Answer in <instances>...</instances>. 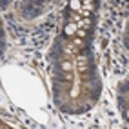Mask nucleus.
<instances>
[{
	"instance_id": "obj_2",
	"label": "nucleus",
	"mask_w": 129,
	"mask_h": 129,
	"mask_svg": "<svg viewBox=\"0 0 129 129\" xmlns=\"http://www.w3.org/2000/svg\"><path fill=\"white\" fill-rule=\"evenodd\" d=\"M40 7H42L40 0H25L24 6H22V9H24L25 16H37L40 13Z\"/></svg>"
},
{
	"instance_id": "obj_1",
	"label": "nucleus",
	"mask_w": 129,
	"mask_h": 129,
	"mask_svg": "<svg viewBox=\"0 0 129 129\" xmlns=\"http://www.w3.org/2000/svg\"><path fill=\"white\" fill-rule=\"evenodd\" d=\"M76 67L78 71L82 73V80H89L93 78V58H91V53L87 49H82V53L76 58Z\"/></svg>"
}]
</instances>
